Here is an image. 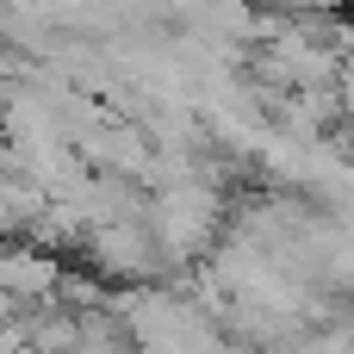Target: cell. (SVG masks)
I'll list each match as a JSON object with an SVG mask.
<instances>
[{
	"instance_id": "2",
	"label": "cell",
	"mask_w": 354,
	"mask_h": 354,
	"mask_svg": "<svg viewBox=\"0 0 354 354\" xmlns=\"http://www.w3.org/2000/svg\"><path fill=\"white\" fill-rule=\"evenodd\" d=\"M81 255H87L100 274L124 280V286H143V280L162 268V243H156V230H149V212H143V218H118V224H93L87 243H81Z\"/></svg>"
},
{
	"instance_id": "3",
	"label": "cell",
	"mask_w": 354,
	"mask_h": 354,
	"mask_svg": "<svg viewBox=\"0 0 354 354\" xmlns=\"http://www.w3.org/2000/svg\"><path fill=\"white\" fill-rule=\"evenodd\" d=\"M62 261H56V249H44V243H31V236H6L0 243V286L31 311V305H50V299H62Z\"/></svg>"
},
{
	"instance_id": "1",
	"label": "cell",
	"mask_w": 354,
	"mask_h": 354,
	"mask_svg": "<svg viewBox=\"0 0 354 354\" xmlns=\"http://www.w3.org/2000/svg\"><path fill=\"white\" fill-rule=\"evenodd\" d=\"M149 230L162 261H199L224 236V187L218 180H174L149 193Z\"/></svg>"
}]
</instances>
